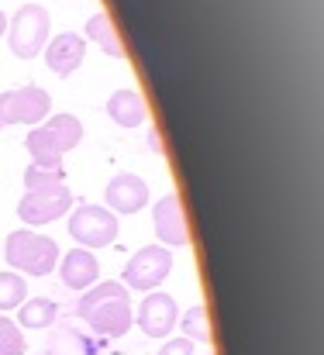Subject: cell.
<instances>
[{"mask_svg":"<svg viewBox=\"0 0 324 355\" xmlns=\"http://www.w3.org/2000/svg\"><path fill=\"white\" fill-rule=\"evenodd\" d=\"M24 300H28L24 276H17V272H0V314L21 307Z\"/></svg>","mask_w":324,"mask_h":355,"instance_id":"cell-18","label":"cell"},{"mask_svg":"<svg viewBox=\"0 0 324 355\" xmlns=\"http://www.w3.org/2000/svg\"><path fill=\"white\" fill-rule=\"evenodd\" d=\"M28 152H31V162H35V166H45V169L62 166V155H66V148L56 141V135H52L45 124L28 135Z\"/></svg>","mask_w":324,"mask_h":355,"instance_id":"cell-14","label":"cell"},{"mask_svg":"<svg viewBox=\"0 0 324 355\" xmlns=\"http://www.w3.org/2000/svg\"><path fill=\"white\" fill-rule=\"evenodd\" d=\"M0 118L3 124H38L49 118V94L42 87L0 94Z\"/></svg>","mask_w":324,"mask_h":355,"instance_id":"cell-7","label":"cell"},{"mask_svg":"<svg viewBox=\"0 0 324 355\" xmlns=\"http://www.w3.org/2000/svg\"><path fill=\"white\" fill-rule=\"evenodd\" d=\"M0 128H3V118H0Z\"/></svg>","mask_w":324,"mask_h":355,"instance_id":"cell-25","label":"cell"},{"mask_svg":"<svg viewBox=\"0 0 324 355\" xmlns=\"http://www.w3.org/2000/svg\"><path fill=\"white\" fill-rule=\"evenodd\" d=\"M76 314L104 338H124L131 331V321H135V311H131V290L124 283H101V286H90L83 297H80V307Z\"/></svg>","mask_w":324,"mask_h":355,"instance_id":"cell-1","label":"cell"},{"mask_svg":"<svg viewBox=\"0 0 324 355\" xmlns=\"http://www.w3.org/2000/svg\"><path fill=\"white\" fill-rule=\"evenodd\" d=\"M173 272V255H169V248H162V245H145V248H138L131 259H128V266H124V286L128 290H155V286H162V279Z\"/></svg>","mask_w":324,"mask_h":355,"instance_id":"cell-6","label":"cell"},{"mask_svg":"<svg viewBox=\"0 0 324 355\" xmlns=\"http://www.w3.org/2000/svg\"><path fill=\"white\" fill-rule=\"evenodd\" d=\"M45 128L56 135V141L69 152V148H76L80 145V138H83V124L73 118V114H52V121H45Z\"/></svg>","mask_w":324,"mask_h":355,"instance_id":"cell-17","label":"cell"},{"mask_svg":"<svg viewBox=\"0 0 324 355\" xmlns=\"http://www.w3.org/2000/svg\"><path fill=\"white\" fill-rule=\"evenodd\" d=\"M69 235L76 238L80 248H108L117 238V214H110L101 204H80L69 214Z\"/></svg>","mask_w":324,"mask_h":355,"instance_id":"cell-4","label":"cell"},{"mask_svg":"<svg viewBox=\"0 0 324 355\" xmlns=\"http://www.w3.org/2000/svg\"><path fill=\"white\" fill-rule=\"evenodd\" d=\"M7 31V17H3V10H0V35Z\"/></svg>","mask_w":324,"mask_h":355,"instance_id":"cell-24","label":"cell"},{"mask_svg":"<svg viewBox=\"0 0 324 355\" xmlns=\"http://www.w3.org/2000/svg\"><path fill=\"white\" fill-rule=\"evenodd\" d=\"M66 180V169L62 166H52V169H45V166H28L24 169V190H38V187H49V183H62Z\"/></svg>","mask_w":324,"mask_h":355,"instance_id":"cell-20","label":"cell"},{"mask_svg":"<svg viewBox=\"0 0 324 355\" xmlns=\"http://www.w3.org/2000/svg\"><path fill=\"white\" fill-rule=\"evenodd\" d=\"M180 324H183V338H190L194 345L197 342H211V321H207V311L197 304V307H190L183 318H180Z\"/></svg>","mask_w":324,"mask_h":355,"instance_id":"cell-19","label":"cell"},{"mask_svg":"<svg viewBox=\"0 0 324 355\" xmlns=\"http://www.w3.org/2000/svg\"><path fill=\"white\" fill-rule=\"evenodd\" d=\"M152 221H155V235L162 245H187L190 241V232H187V218H183V204L176 193H166L155 207H152Z\"/></svg>","mask_w":324,"mask_h":355,"instance_id":"cell-10","label":"cell"},{"mask_svg":"<svg viewBox=\"0 0 324 355\" xmlns=\"http://www.w3.org/2000/svg\"><path fill=\"white\" fill-rule=\"evenodd\" d=\"M0 355H24V331L0 314Z\"/></svg>","mask_w":324,"mask_h":355,"instance_id":"cell-21","label":"cell"},{"mask_svg":"<svg viewBox=\"0 0 324 355\" xmlns=\"http://www.w3.org/2000/svg\"><path fill=\"white\" fill-rule=\"evenodd\" d=\"M56 314H59V307L49 297H35V300H24L17 307V321L14 324L21 331H38V328H49L56 321Z\"/></svg>","mask_w":324,"mask_h":355,"instance_id":"cell-15","label":"cell"},{"mask_svg":"<svg viewBox=\"0 0 324 355\" xmlns=\"http://www.w3.org/2000/svg\"><path fill=\"white\" fill-rule=\"evenodd\" d=\"M87 38H94L108 55L114 59H124V45H121V35H117V28H114V21H110L108 10H101V14H94L90 21H87Z\"/></svg>","mask_w":324,"mask_h":355,"instance_id":"cell-16","label":"cell"},{"mask_svg":"<svg viewBox=\"0 0 324 355\" xmlns=\"http://www.w3.org/2000/svg\"><path fill=\"white\" fill-rule=\"evenodd\" d=\"M108 114L121 128H138V124L148 121V104H145V97L138 90H117V94H110Z\"/></svg>","mask_w":324,"mask_h":355,"instance_id":"cell-13","label":"cell"},{"mask_svg":"<svg viewBox=\"0 0 324 355\" xmlns=\"http://www.w3.org/2000/svg\"><path fill=\"white\" fill-rule=\"evenodd\" d=\"M73 207V193L66 183H49V187H38V190H24L21 204H17V218L31 228H42V225H52L56 218L69 214Z\"/></svg>","mask_w":324,"mask_h":355,"instance_id":"cell-3","label":"cell"},{"mask_svg":"<svg viewBox=\"0 0 324 355\" xmlns=\"http://www.w3.org/2000/svg\"><path fill=\"white\" fill-rule=\"evenodd\" d=\"M45 62L56 76H73L80 66H83V55H87V38H80L76 31H66L52 42H45Z\"/></svg>","mask_w":324,"mask_h":355,"instance_id":"cell-11","label":"cell"},{"mask_svg":"<svg viewBox=\"0 0 324 355\" xmlns=\"http://www.w3.org/2000/svg\"><path fill=\"white\" fill-rule=\"evenodd\" d=\"M104 200H108L110 214H138V211L148 204V187H145L142 176H135V173H121V176H114V180L108 183Z\"/></svg>","mask_w":324,"mask_h":355,"instance_id":"cell-9","label":"cell"},{"mask_svg":"<svg viewBox=\"0 0 324 355\" xmlns=\"http://www.w3.org/2000/svg\"><path fill=\"white\" fill-rule=\"evenodd\" d=\"M10 52L17 59H35L49 42V10L38 3H24L10 21Z\"/></svg>","mask_w":324,"mask_h":355,"instance_id":"cell-5","label":"cell"},{"mask_svg":"<svg viewBox=\"0 0 324 355\" xmlns=\"http://www.w3.org/2000/svg\"><path fill=\"white\" fill-rule=\"evenodd\" d=\"M3 252V259L17 269V272H24V276H49L52 269H56V262H59V245H56V238L49 235H38V232H10L7 238V245L0 248Z\"/></svg>","mask_w":324,"mask_h":355,"instance_id":"cell-2","label":"cell"},{"mask_svg":"<svg viewBox=\"0 0 324 355\" xmlns=\"http://www.w3.org/2000/svg\"><path fill=\"white\" fill-rule=\"evenodd\" d=\"M59 276H62V283L69 286V290H90V286H97V276H101V262L94 259V252L90 248H73V252H66L62 255V266H59Z\"/></svg>","mask_w":324,"mask_h":355,"instance_id":"cell-12","label":"cell"},{"mask_svg":"<svg viewBox=\"0 0 324 355\" xmlns=\"http://www.w3.org/2000/svg\"><path fill=\"white\" fill-rule=\"evenodd\" d=\"M159 355H194V342L190 338H173L159 349Z\"/></svg>","mask_w":324,"mask_h":355,"instance_id":"cell-22","label":"cell"},{"mask_svg":"<svg viewBox=\"0 0 324 355\" xmlns=\"http://www.w3.org/2000/svg\"><path fill=\"white\" fill-rule=\"evenodd\" d=\"M148 145H152V152H159V155L166 152V148H162V138H159V131H148Z\"/></svg>","mask_w":324,"mask_h":355,"instance_id":"cell-23","label":"cell"},{"mask_svg":"<svg viewBox=\"0 0 324 355\" xmlns=\"http://www.w3.org/2000/svg\"><path fill=\"white\" fill-rule=\"evenodd\" d=\"M135 318H138V328H142L148 338H166V335L176 328L180 311H176V300H173L169 293L152 290V293L142 300V307H138Z\"/></svg>","mask_w":324,"mask_h":355,"instance_id":"cell-8","label":"cell"}]
</instances>
